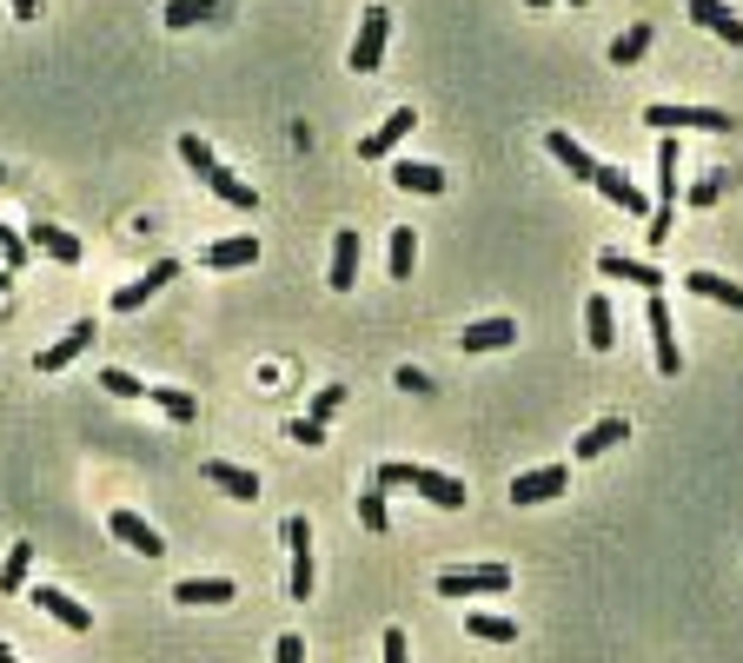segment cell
Returning <instances> with one entry per match:
<instances>
[{
  "instance_id": "8d00e7d4",
  "label": "cell",
  "mask_w": 743,
  "mask_h": 663,
  "mask_svg": "<svg viewBox=\"0 0 743 663\" xmlns=\"http://www.w3.org/2000/svg\"><path fill=\"white\" fill-rule=\"evenodd\" d=\"M339 405H345V385H319V392H312V412H306V418H319V425H326V418H332Z\"/></svg>"
},
{
  "instance_id": "4fadbf2b",
  "label": "cell",
  "mask_w": 743,
  "mask_h": 663,
  "mask_svg": "<svg viewBox=\"0 0 743 663\" xmlns=\"http://www.w3.org/2000/svg\"><path fill=\"white\" fill-rule=\"evenodd\" d=\"M166 279H179V259H153V266H146L133 286H120V292H113V312H140V305H146V299L166 286Z\"/></svg>"
},
{
  "instance_id": "277c9868",
  "label": "cell",
  "mask_w": 743,
  "mask_h": 663,
  "mask_svg": "<svg viewBox=\"0 0 743 663\" xmlns=\"http://www.w3.org/2000/svg\"><path fill=\"white\" fill-rule=\"evenodd\" d=\"M279 538H286V551H292V598L306 604V598L319 591V571H312V518L292 511V518L279 525Z\"/></svg>"
},
{
  "instance_id": "1f68e13d",
  "label": "cell",
  "mask_w": 743,
  "mask_h": 663,
  "mask_svg": "<svg viewBox=\"0 0 743 663\" xmlns=\"http://www.w3.org/2000/svg\"><path fill=\"white\" fill-rule=\"evenodd\" d=\"M644 53H651V27L638 20L631 33H618V40H611V53H605V60H611V66H638Z\"/></svg>"
},
{
  "instance_id": "8992f818",
  "label": "cell",
  "mask_w": 743,
  "mask_h": 663,
  "mask_svg": "<svg viewBox=\"0 0 743 663\" xmlns=\"http://www.w3.org/2000/svg\"><path fill=\"white\" fill-rule=\"evenodd\" d=\"M199 478H206L213 491L239 498V505H252V498L266 491V478H259V472H246V465H233V458H206V465H199Z\"/></svg>"
},
{
  "instance_id": "ba28073f",
  "label": "cell",
  "mask_w": 743,
  "mask_h": 663,
  "mask_svg": "<svg viewBox=\"0 0 743 663\" xmlns=\"http://www.w3.org/2000/svg\"><path fill=\"white\" fill-rule=\"evenodd\" d=\"M565 485H571V472H565V465H538V472H518V478H512V505H525V511H532V505H551V498H558Z\"/></svg>"
},
{
  "instance_id": "e575fe53",
  "label": "cell",
  "mask_w": 743,
  "mask_h": 663,
  "mask_svg": "<svg viewBox=\"0 0 743 663\" xmlns=\"http://www.w3.org/2000/svg\"><path fill=\"white\" fill-rule=\"evenodd\" d=\"M179 159H186V166H193V173H199V179H206V173H213V166H219V159H213V146H206V139H199V133H186V139H179Z\"/></svg>"
},
{
  "instance_id": "6da1fadb",
  "label": "cell",
  "mask_w": 743,
  "mask_h": 663,
  "mask_svg": "<svg viewBox=\"0 0 743 663\" xmlns=\"http://www.w3.org/2000/svg\"><path fill=\"white\" fill-rule=\"evenodd\" d=\"M379 485H412L425 505H438V511H458L465 505V485L452 478V472H432V465H399V458H385L379 472H372Z\"/></svg>"
},
{
  "instance_id": "52a82bcc",
  "label": "cell",
  "mask_w": 743,
  "mask_h": 663,
  "mask_svg": "<svg viewBox=\"0 0 743 663\" xmlns=\"http://www.w3.org/2000/svg\"><path fill=\"white\" fill-rule=\"evenodd\" d=\"M591 186H598L611 206H625L631 219H651V193H644V186H638L625 166H598V179H591Z\"/></svg>"
},
{
  "instance_id": "4dcf8cb0",
  "label": "cell",
  "mask_w": 743,
  "mask_h": 663,
  "mask_svg": "<svg viewBox=\"0 0 743 663\" xmlns=\"http://www.w3.org/2000/svg\"><path fill=\"white\" fill-rule=\"evenodd\" d=\"M213 13H219V0H166V7H159V27L179 33V27H199V20H213Z\"/></svg>"
},
{
  "instance_id": "f1b7e54d",
  "label": "cell",
  "mask_w": 743,
  "mask_h": 663,
  "mask_svg": "<svg viewBox=\"0 0 743 663\" xmlns=\"http://www.w3.org/2000/svg\"><path fill=\"white\" fill-rule=\"evenodd\" d=\"M206 186H213V193H219L226 206H239V213H252V206H259V193H252V186H246L239 173H226V166H213V173H206Z\"/></svg>"
},
{
  "instance_id": "8fae6325",
  "label": "cell",
  "mask_w": 743,
  "mask_h": 663,
  "mask_svg": "<svg viewBox=\"0 0 743 663\" xmlns=\"http://www.w3.org/2000/svg\"><path fill=\"white\" fill-rule=\"evenodd\" d=\"M93 332H100L93 319L66 325V339H53V345H40V352H33V372H66V365H73V359H80V352L93 345Z\"/></svg>"
},
{
  "instance_id": "484cf974",
  "label": "cell",
  "mask_w": 743,
  "mask_h": 663,
  "mask_svg": "<svg viewBox=\"0 0 743 663\" xmlns=\"http://www.w3.org/2000/svg\"><path fill=\"white\" fill-rule=\"evenodd\" d=\"M173 598H179V604H233L239 591H233V578H179Z\"/></svg>"
},
{
  "instance_id": "7dc6e473",
  "label": "cell",
  "mask_w": 743,
  "mask_h": 663,
  "mask_svg": "<svg viewBox=\"0 0 743 663\" xmlns=\"http://www.w3.org/2000/svg\"><path fill=\"white\" fill-rule=\"evenodd\" d=\"M0 186H7V166H0Z\"/></svg>"
},
{
  "instance_id": "836d02e7",
  "label": "cell",
  "mask_w": 743,
  "mask_h": 663,
  "mask_svg": "<svg viewBox=\"0 0 743 663\" xmlns=\"http://www.w3.org/2000/svg\"><path fill=\"white\" fill-rule=\"evenodd\" d=\"M359 525H365V531H372V538H379V531H385V525H392V518H385V491H379V478H372V485H365V491H359Z\"/></svg>"
},
{
  "instance_id": "d590c367",
  "label": "cell",
  "mask_w": 743,
  "mask_h": 663,
  "mask_svg": "<svg viewBox=\"0 0 743 663\" xmlns=\"http://www.w3.org/2000/svg\"><path fill=\"white\" fill-rule=\"evenodd\" d=\"M100 385H106L113 398H140V392H146V385H140L133 372H120V365H106V372H100Z\"/></svg>"
},
{
  "instance_id": "f35d334b",
  "label": "cell",
  "mask_w": 743,
  "mask_h": 663,
  "mask_svg": "<svg viewBox=\"0 0 743 663\" xmlns=\"http://www.w3.org/2000/svg\"><path fill=\"white\" fill-rule=\"evenodd\" d=\"M286 438H292V445H326V425H319V418H292Z\"/></svg>"
},
{
  "instance_id": "9a60e30c",
  "label": "cell",
  "mask_w": 743,
  "mask_h": 663,
  "mask_svg": "<svg viewBox=\"0 0 743 663\" xmlns=\"http://www.w3.org/2000/svg\"><path fill=\"white\" fill-rule=\"evenodd\" d=\"M359 252H365V239L345 226V232H332V272H326V286L332 292H352L359 286Z\"/></svg>"
},
{
  "instance_id": "5bb4252c",
  "label": "cell",
  "mask_w": 743,
  "mask_h": 663,
  "mask_svg": "<svg viewBox=\"0 0 743 663\" xmlns=\"http://www.w3.org/2000/svg\"><path fill=\"white\" fill-rule=\"evenodd\" d=\"M106 531H113L126 551H140V558H166V538H159L140 511H113V518H106Z\"/></svg>"
},
{
  "instance_id": "b9f144b4",
  "label": "cell",
  "mask_w": 743,
  "mask_h": 663,
  "mask_svg": "<svg viewBox=\"0 0 743 663\" xmlns=\"http://www.w3.org/2000/svg\"><path fill=\"white\" fill-rule=\"evenodd\" d=\"M399 392H432V372H419V365H399Z\"/></svg>"
},
{
  "instance_id": "ee69618b",
  "label": "cell",
  "mask_w": 743,
  "mask_h": 663,
  "mask_svg": "<svg viewBox=\"0 0 743 663\" xmlns=\"http://www.w3.org/2000/svg\"><path fill=\"white\" fill-rule=\"evenodd\" d=\"M525 7H532V13H545V7H558V0H525Z\"/></svg>"
},
{
  "instance_id": "83f0119b",
  "label": "cell",
  "mask_w": 743,
  "mask_h": 663,
  "mask_svg": "<svg viewBox=\"0 0 743 663\" xmlns=\"http://www.w3.org/2000/svg\"><path fill=\"white\" fill-rule=\"evenodd\" d=\"M465 638H472V644H518V624L498 618V611H472V618H465Z\"/></svg>"
},
{
  "instance_id": "3957f363",
  "label": "cell",
  "mask_w": 743,
  "mask_h": 663,
  "mask_svg": "<svg viewBox=\"0 0 743 663\" xmlns=\"http://www.w3.org/2000/svg\"><path fill=\"white\" fill-rule=\"evenodd\" d=\"M385 40H392V7H365L345 66H352V73H379V66H385Z\"/></svg>"
},
{
  "instance_id": "603a6c76",
  "label": "cell",
  "mask_w": 743,
  "mask_h": 663,
  "mask_svg": "<svg viewBox=\"0 0 743 663\" xmlns=\"http://www.w3.org/2000/svg\"><path fill=\"white\" fill-rule=\"evenodd\" d=\"M33 604H40L53 624H66V631H93V611H86V604H73V598H66V591H53V584H40V591H33Z\"/></svg>"
},
{
  "instance_id": "2e32d148",
  "label": "cell",
  "mask_w": 743,
  "mask_h": 663,
  "mask_svg": "<svg viewBox=\"0 0 743 663\" xmlns=\"http://www.w3.org/2000/svg\"><path fill=\"white\" fill-rule=\"evenodd\" d=\"M691 27L718 33L724 46H743V13H731L724 0H691Z\"/></svg>"
},
{
  "instance_id": "9c48e42d",
  "label": "cell",
  "mask_w": 743,
  "mask_h": 663,
  "mask_svg": "<svg viewBox=\"0 0 743 663\" xmlns=\"http://www.w3.org/2000/svg\"><path fill=\"white\" fill-rule=\"evenodd\" d=\"M206 272H246V266H259V232H233V239H213L206 252Z\"/></svg>"
},
{
  "instance_id": "7a4b0ae2",
  "label": "cell",
  "mask_w": 743,
  "mask_h": 663,
  "mask_svg": "<svg viewBox=\"0 0 743 663\" xmlns=\"http://www.w3.org/2000/svg\"><path fill=\"white\" fill-rule=\"evenodd\" d=\"M651 133H731L737 120L724 113V106H671V100H658V106H644L638 113Z\"/></svg>"
},
{
  "instance_id": "7c38bea8",
  "label": "cell",
  "mask_w": 743,
  "mask_h": 663,
  "mask_svg": "<svg viewBox=\"0 0 743 663\" xmlns=\"http://www.w3.org/2000/svg\"><path fill=\"white\" fill-rule=\"evenodd\" d=\"M412 126H419V113H412V106H392V113H385V120H379V126L359 139V159H385V153H392V146H399Z\"/></svg>"
},
{
  "instance_id": "5b68a950",
  "label": "cell",
  "mask_w": 743,
  "mask_h": 663,
  "mask_svg": "<svg viewBox=\"0 0 743 663\" xmlns=\"http://www.w3.org/2000/svg\"><path fill=\"white\" fill-rule=\"evenodd\" d=\"M512 591L505 564H472V571H438V598H498Z\"/></svg>"
},
{
  "instance_id": "bcb514c9",
  "label": "cell",
  "mask_w": 743,
  "mask_h": 663,
  "mask_svg": "<svg viewBox=\"0 0 743 663\" xmlns=\"http://www.w3.org/2000/svg\"><path fill=\"white\" fill-rule=\"evenodd\" d=\"M7 279H13V272H7V266H0V292H7Z\"/></svg>"
},
{
  "instance_id": "ac0fdd59",
  "label": "cell",
  "mask_w": 743,
  "mask_h": 663,
  "mask_svg": "<svg viewBox=\"0 0 743 663\" xmlns=\"http://www.w3.org/2000/svg\"><path fill=\"white\" fill-rule=\"evenodd\" d=\"M598 272H605V279H625V286H638V292H658V286H664V272H658L651 259H625V252H598Z\"/></svg>"
},
{
  "instance_id": "7bdbcfd3",
  "label": "cell",
  "mask_w": 743,
  "mask_h": 663,
  "mask_svg": "<svg viewBox=\"0 0 743 663\" xmlns=\"http://www.w3.org/2000/svg\"><path fill=\"white\" fill-rule=\"evenodd\" d=\"M7 13H13V20H33V13H40V0H7Z\"/></svg>"
},
{
  "instance_id": "d6a6232c",
  "label": "cell",
  "mask_w": 743,
  "mask_h": 663,
  "mask_svg": "<svg viewBox=\"0 0 743 663\" xmlns=\"http://www.w3.org/2000/svg\"><path fill=\"white\" fill-rule=\"evenodd\" d=\"M27 571H33V545H13L7 564H0V598H13V591L27 584Z\"/></svg>"
},
{
  "instance_id": "74e56055",
  "label": "cell",
  "mask_w": 743,
  "mask_h": 663,
  "mask_svg": "<svg viewBox=\"0 0 743 663\" xmlns=\"http://www.w3.org/2000/svg\"><path fill=\"white\" fill-rule=\"evenodd\" d=\"M0 259H7V272H20V266H27V232L0 226Z\"/></svg>"
},
{
  "instance_id": "d4e9b609",
  "label": "cell",
  "mask_w": 743,
  "mask_h": 663,
  "mask_svg": "<svg viewBox=\"0 0 743 663\" xmlns=\"http://www.w3.org/2000/svg\"><path fill=\"white\" fill-rule=\"evenodd\" d=\"M385 272H392V279H412V272H419V232H412V226H392V239H385Z\"/></svg>"
},
{
  "instance_id": "c3c4849f",
  "label": "cell",
  "mask_w": 743,
  "mask_h": 663,
  "mask_svg": "<svg viewBox=\"0 0 743 663\" xmlns=\"http://www.w3.org/2000/svg\"><path fill=\"white\" fill-rule=\"evenodd\" d=\"M571 7H585V0H571Z\"/></svg>"
},
{
  "instance_id": "60d3db41",
  "label": "cell",
  "mask_w": 743,
  "mask_h": 663,
  "mask_svg": "<svg viewBox=\"0 0 743 663\" xmlns=\"http://www.w3.org/2000/svg\"><path fill=\"white\" fill-rule=\"evenodd\" d=\"M272 663H306V638H292V631H286V638L272 644Z\"/></svg>"
},
{
  "instance_id": "e0dca14e",
  "label": "cell",
  "mask_w": 743,
  "mask_h": 663,
  "mask_svg": "<svg viewBox=\"0 0 743 663\" xmlns=\"http://www.w3.org/2000/svg\"><path fill=\"white\" fill-rule=\"evenodd\" d=\"M27 252H47V259H60V266H80V239H73L66 226H47V219L27 226Z\"/></svg>"
},
{
  "instance_id": "ab89813d",
  "label": "cell",
  "mask_w": 743,
  "mask_h": 663,
  "mask_svg": "<svg viewBox=\"0 0 743 663\" xmlns=\"http://www.w3.org/2000/svg\"><path fill=\"white\" fill-rule=\"evenodd\" d=\"M379 651H385V663H412V644H405V631H399V624L379 638Z\"/></svg>"
},
{
  "instance_id": "44dd1931",
  "label": "cell",
  "mask_w": 743,
  "mask_h": 663,
  "mask_svg": "<svg viewBox=\"0 0 743 663\" xmlns=\"http://www.w3.org/2000/svg\"><path fill=\"white\" fill-rule=\"evenodd\" d=\"M585 345H591V352H611V345H618V319H611V299H605V292L585 299Z\"/></svg>"
},
{
  "instance_id": "30bf717a",
  "label": "cell",
  "mask_w": 743,
  "mask_h": 663,
  "mask_svg": "<svg viewBox=\"0 0 743 663\" xmlns=\"http://www.w3.org/2000/svg\"><path fill=\"white\" fill-rule=\"evenodd\" d=\"M644 325H651V345H658V372H664V379H678V372H684V352H678V332H671V305H664L658 292H651Z\"/></svg>"
},
{
  "instance_id": "f546056e",
  "label": "cell",
  "mask_w": 743,
  "mask_h": 663,
  "mask_svg": "<svg viewBox=\"0 0 743 663\" xmlns=\"http://www.w3.org/2000/svg\"><path fill=\"white\" fill-rule=\"evenodd\" d=\"M146 392H153V405H159L173 425H193V418H199V398H193V392H179V385H146Z\"/></svg>"
},
{
  "instance_id": "ffe728a7",
  "label": "cell",
  "mask_w": 743,
  "mask_h": 663,
  "mask_svg": "<svg viewBox=\"0 0 743 663\" xmlns=\"http://www.w3.org/2000/svg\"><path fill=\"white\" fill-rule=\"evenodd\" d=\"M545 153H551V159H558V166H565L571 179H585V186L598 179V159H591V153H585V146H578L571 133H545Z\"/></svg>"
},
{
  "instance_id": "4316f807",
  "label": "cell",
  "mask_w": 743,
  "mask_h": 663,
  "mask_svg": "<svg viewBox=\"0 0 743 663\" xmlns=\"http://www.w3.org/2000/svg\"><path fill=\"white\" fill-rule=\"evenodd\" d=\"M684 286H691L698 299H718V305L743 312V286H737V279H724V272H684Z\"/></svg>"
},
{
  "instance_id": "cb8c5ba5",
  "label": "cell",
  "mask_w": 743,
  "mask_h": 663,
  "mask_svg": "<svg viewBox=\"0 0 743 663\" xmlns=\"http://www.w3.org/2000/svg\"><path fill=\"white\" fill-rule=\"evenodd\" d=\"M392 179H399V193H425V199H432V193H445V173H438L432 159H399V166H392Z\"/></svg>"
},
{
  "instance_id": "7402d4cb",
  "label": "cell",
  "mask_w": 743,
  "mask_h": 663,
  "mask_svg": "<svg viewBox=\"0 0 743 663\" xmlns=\"http://www.w3.org/2000/svg\"><path fill=\"white\" fill-rule=\"evenodd\" d=\"M618 438H631V418H598V425H585V432L571 438V452H578V458H605Z\"/></svg>"
},
{
  "instance_id": "d6986e66",
  "label": "cell",
  "mask_w": 743,
  "mask_h": 663,
  "mask_svg": "<svg viewBox=\"0 0 743 663\" xmlns=\"http://www.w3.org/2000/svg\"><path fill=\"white\" fill-rule=\"evenodd\" d=\"M458 345L478 359V352H505V345H518V325L512 319H472L465 332H458Z\"/></svg>"
},
{
  "instance_id": "f6af8a7d",
  "label": "cell",
  "mask_w": 743,
  "mask_h": 663,
  "mask_svg": "<svg viewBox=\"0 0 743 663\" xmlns=\"http://www.w3.org/2000/svg\"><path fill=\"white\" fill-rule=\"evenodd\" d=\"M0 663H20V657H13V644H0Z\"/></svg>"
}]
</instances>
